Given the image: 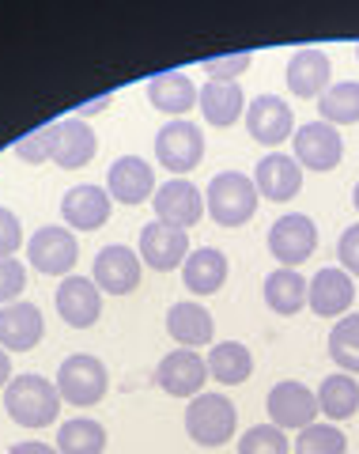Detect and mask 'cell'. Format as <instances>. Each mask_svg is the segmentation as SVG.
<instances>
[{"instance_id": "38", "label": "cell", "mask_w": 359, "mask_h": 454, "mask_svg": "<svg viewBox=\"0 0 359 454\" xmlns=\"http://www.w3.org/2000/svg\"><path fill=\"white\" fill-rule=\"evenodd\" d=\"M23 247V223L12 208L0 205V258H12Z\"/></svg>"}, {"instance_id": "22", "label": "cell", "mask_w": 359, "mask_h": 454, "mask_svg": "<svg viewBox=\"0 0 359 454\" xmlns=\"http://www.w3.org/2000/svg\"><path fill=\"white\" fill-rule=\"evenodd\" d=\"M110 193L103 186H72L61 201V216L76 231H98L110 220Z\"/></svg>"}, {"instance_id": "44", "label": "cell", "mask_w": 359, "mask_h": 454, "mask_svg": "<svg viewBox=\"0 0 359 454\" xmlns=\"http://www.w3.org/2000/svg\"><path fill=\"white\" fill-rule=\"evenodd\" d=\"M355 57H359V46H355Z\"/></svg>"}, {"instance_id": "14", "label": "cell", "mask_w": 359, "mask_h": 454, "mask_svg": "<svg viewBox=\"0 0 359 454\" xmlns=\"http://www.w3.org/2000/svg\"><path fill=\"white\" fill-rule=\"evenodd\" d=\"M246 129H250V137L257 140V145H265V148L284 145V140L295 137L292 106L277 95H257L246 106Z\"/></svg>"}, {"instance_id": "8", "label": "cell", "mask_w": 359, "mask_h": 454, "mask_svg": "<svg viewBox=\"0 0 359 454\" xmlns=\"http://www.w3.org/2000/svg\"><path fill=\"white\" fill-rule=\"evenodd\" d=\"M76 258H80V247L68 227L50 223V227H38V231L27 239V262L46 277H68Z\"/></svg>"}, {"instance_id": "3", "label": "cell", "mask_w": 359, "mask_h": 454, "mask_svg": "<svg viewBox=\"0 0 359 454\" xmlns=\"http://www.w3.org/2000/svg\"><path fill=\"white\" fill-rule=\"evenodd\" d=\"M106 387H110L106 364L98 356H91V352H76V356H68L61 367H57V394H61V402L76 405V409L103 402Z\"/></svg>"}, {"instance_id": "9", "label": "cell", "mask_w": 359, "mask_h": 454, "mask_svg": "<svg viewBox=\"0 0 359 454\" xmlns=\"http://www.w3.org/2000/svg\"><path fill=\"white\" fill-rule=\"evenodd\" d=\"M137 254H140V262H148V269H155V273H170V269L185 265V258H190V231L170 227L163 220L144 223Z\"/></svg>"}, {"instance_id": "43", "label": "cell", "mask_w": 359, "mask_h": 454, "mask_svg": "<svg viewBox=\"0 0 359 454\" xmlns=\"http://www.w3.org/2000/svg\"><path fill=\"white\" fill-rule=\"evenodd\" d=\"M352 201H355V208H359V182H355V190H352Z\"/></svg>"}, {"instance_id": "7", "label": "cell", "mask_w": 359, "mask_h": 454, "mask_svg": "<svg viewBox=\"0 0 359 454\" xmlns=\"http://www.w3.org/2000/svg\"><path fill=\"white\" fill-rule=\"evenodd\" d=\"M318 250V227L303 212H287L269 227V254L280 262V269L303 265Z\"/></svg>"}, {"instance_id": "26", "label": "cell", "mask_w": 359, "mask_h": 454, "mask_svg": "<svg viewBox=\"0 0 359 454\" xmlns=\"http://www.w3.org/2000/svg\"><path fill=\"white\" fill-rule=\"evenodd\" d=\"M167 333L178 340L182 348H200L215 337V322L200 303H175L167 310Z\"/></svg>"}, {"instance_id": "10", "label": "cell", "mask_w": 359, "mask_h": 454, "mask_svg": "<svg viewBox=\"0 0 359 454\" xmlns=\"http://www.w3.org/2000/svg\"><path fill=\"white\" fill-rule=\"evenodd\" d=\"M155 167H148V160L140 155H121L113 160L110 170H106V193L110 201H118L125 208H137L144 205L148 197H155Z\"/></svg>"}, {"instance_id": "31", "label": "cell", "mask_w": 359, "mask_h": 454, "mask_svg": "<svg viewBox=\"0 0 359 454\" xmlns=\"http://www.w3.org/2000/svg\"><path fill=\"white\" fill-rule=\"evenodd\" d=\"M318 110H322V121L337 125H355L359 121V80H340V83H329V91L318 98Z\"/></svg>"}, {"instance_id": "25", "label": "cell", "mask_w": 359, "mask_h": 454, "mask_svg": "<svg viewBox=\"0 0 359 454\" xmlns=\"http://www.w3.org/2000/svg\"><path fill=\"white\" fill-rule=\"evenodd\" d=\"M182 280L193 295H215L227 280V258L215 247H197L182 265Z\"/></svg>"}, {"instance_id": "2", "label": "cell", "mask_w": 359, "mask_h": 454, "mask_svg": "<svg viewBox=\"0 0 359 454\" xmlns=\"http://www.w3.org/2000/svg\"><path fill=\"white\" fill-rule=\"evenodd\" d=\"M257 201H261V193L242 170H220L208 182V216L220 227H242L246 220H254Z\"/></svg>"}, {"instance_id": "13", "label": "cell", "mask_w": 359, "mask_h": 454, "mask_svg": "<svg viewBox=\"0 0 359 454\" xmlns=\"http://www.w3.org/2000/svg\"><path fill=\"white\" fill-rule=\"evenodd\" d=\"M53 303H57V315H61L72 330H91L98 315H103V292H98V284L88 277H65L53 295Z\"/></svg>"}, {"instance_id": "32", "label": "cell", "mask_w": 359, "mask_h": 454, "mask_svg": "<svg viewBox=\"0 0 359 454\" xmlns=\"http://www.w3.org/2000/svg\"><path fill=\"white\" fill-rule=\"evenodd\" d=\"M329 356L344 375L359 372V315H344L329 330Z\"/></svg>"}, {"instance_id": "42", "label": "cell", "mask_w": 359, "mask_h": 454, "mask_svg": "<svg viewBox=\"0 0 359 454\" xmlns=\"http://www.w3.org/2000/svg\"><path fill=\"white\" fill-rule=\"evenodd\" d=\"M8 382H12V356L0 348V387H8Z\"/></svg>"}, {"instance_id": "18", "label": "cell", "mask_w": 359, "mask_h": 454, "mask_svg": "<svg viewBox=\"0 0 359 454\" xmlns=\"http://www.w3.org/2000/svg\"><path fill=\"white\" fill-rule=\"evenodd\" d=\"M355 300V280L344 269H318L307 288V303L318 318H340Z\"/></svg>"}, {"instance_id": "29", "label": "cell", "mask_w": 359, "mask_h": 454, "mask_svg": "<svg viewBox=\"0 0 359 454\" xmlns=\"http://www.w3.org/2000/svg\"><path fill=\"white\" fill-rule=\"evenodd\" d=\"M318 409L329 417V420H348L359 413V382L352 375H329L322 379V387H318Z\"/></svg>"}, {"instance_id": "41", "label": "cell", "mask_w": 359, "mask_h": 454, "mask_svg": "<svg viewBox=\"0 0 359 454\" xmlns=\"http://www.w3.org/2000/svg\"><path fill=\"white\" fill-rule=\"evenodd\" d=\"M110 106V95H98V98H91V103H83V106H76V118L80 121H88L91 114H98V110H106Z\"/></svg>"}, {"instance_id": "6", "label": "cell", "mask_w": 359, "mask_h": 454, "mask_svg": "<svg viewBox=\"0 0 359 454\" xmlns=\"http://www.w3.org/2000/svg\"><path fill=\"white\" fill-rule=\"evenodd\" d=\"M265 409H269V420L277 424L280 432H292V428L303 432L322 413L318 394H314L310 387H303V382H295V379L277 382V387L269 390V397H265Z\"/></svg>"}, {"instance_id": "1", "label": "cell", "mask_w": 359, "mask_h": 454, "mask_svg": "<svg viewBox=\"0 0 359 454\" xmlns=\"http://www.w3.org/2000/svg\"><path fill=\"white\" fill-rule=\"evenodd\" d=\"M4 409L20 428H50L61 409V394L42 375H16L4 387Z\"/></svg>"}, {"instance_id": "16", "label": "cell", "mask_w": 359, "mask_h": 454, "mask_svg": "<svg viewBox=\"0 0 359 454\" xmlns=\"http://www.w3.org/2000/svg\"><path fill=\"white\" fill-rule=\"evenodd\" d=\"M208 379V364L197 356L193 348H175L167 352V356L160 360V367H155V382L170 394V397H193L200 394V387H205Z\"/></svg>"}, {"instance_id": "20", "label": "cell", "mask_w": 359, "mask_h": 454, "mask_svg": "<svg viewBox=\"0 0 359 454\" xmlns=\"http://www.w3.org/2000/svg\"><path fill=\"white\" fill-rule=\"evenodd\" d=\"M42 310L35 303H8L0 307V348L4 352H31L42 340Z\"/></svg>"}, {"instance_id": "19", "label": "cell", "mask_w": 359, "mask_h": 454, "mask_svg": "<svg viewBox=\"0 0 359 454\" xmlns=\"http://www.w3.org/2000/svg\"><path fill=\"white\" fill-rule=\"evenodd\" d=\"M254 186L269 201H292L303 190V167L295 163V155L284 152H269L261 163L254 167Z\"/></svg>"}, {"instance_id": "34", "label": "cell", "mask_w": 359, "mask_h": 454, "mask_svg": "<svg viewBox=\"0 0 359 454\" xmlns=\"http://www.w3.org/2000/svg\"><path fill=\"white\" fill-rule=\"evenodd\" d=\"M292 443L277 424H254V428L238 439V454H287Z\"/></svg>"}, {"instance_id": "4", "label": "cell", "mask_w": 359, "mask_h": 454, "mask_svg": "<svg viewBox=\"0 0 359 454\" xmlns=\"http://www.w3.org/2000/svg\"><path fill=\"white\" fill-rule=\"evenodd\" d=\"M235 424H238V413L231 397L223 394H197L185 405V432L200 447H223L235 435Z\"/></svg>"}, {"instance_id": "35", "label": "cell", "mask_w": 359, "mask_h": 454, "mask_svg": "<svg viewBox=\"0 0 359 454\" xmlns=\"http://www.w3.org/2000/svg\"><path fill=\"white\" fill-rule=\"evenodd\" d=\"M12 152H16L23 163H31V167L46 163L50 155H53V121H50V125H42V129H35V133L20 137V140H16V148H12Z\"/></svg>"}, {"instance_id": "30", "label": "cell", "mask_w": 359, "mask_h": 454, "mask_svg": "<svg viewBox=\"0 0 359 454\" xmlns=\"http://www.w3.org/2000/svg\"><path fill=\"white\" fill-rule=\"evenodd\" d=\"M57 450L61 454H103L106 428L91 417H72L57 428Z\"/></svg>"}, {"instance_id": "39", "label": "cell", "mask_w": 359, "mask_h": 454, "mask_svg": "<svg viewBox=\"0 0 359 454\" xmlns=\"http://www.w3.org/2000/svg\"><path fill=\"white\" fill-rule=\"evenodd\" d=\"M337 258H340V269H344V273H348V277H359V223L348 227V231L340 235Z\"/></svg>"}, {"instance_id": "28", "label": "cell", "mask_w": 359, "mask_h": 454, "mask_svg": "<svg viewBox=\"0 0 359 454\" xmlns=\"http://www.w3.org/2000/svg\"><path fill=\"white\" fill-rule=\"evenodd\" d=\"M307 288L310 280H303L299 269H277V273L265 277V303L277 315H299L307 303Z\"/></svg>"}, {"instance_id": "40", "label": "cell", "mask_w": 359, "mask_h": 454, "mask_svg": "<svg viewBox=\"0 0 359 454\" xmlns=\"http://www.w3.org/2000/svg\"><path fill=\"white\" fill-rule=\"evenodd\" d=\"M8 454H61L57 447H46V443H38V439H27V443H16Z\"/></svg>"}, {"instance_id": "15", "label": "cell", "mask_w": 359, "mask_h": 454, "mask_svg": "<svg viewBox=\"0 0 359 454\" xmlns=\"http://www.w3.org/2000/svg\"><path fill=\"white\" fill-rule=\"evenodd\" d=\"M292 145H295V163L310 167V170H333L340 163V155H344V140L329 121L299 125Z\"/></svg>"}, {"instance_id": "36", "label": "cell", "mask_w": 359, "mask_h": 454, "mask_svg": "<svg viewBox=\"0 0 359 454\" xmlns=\"http://www.w3.org/2000/svg\"><path fill=\"white\" fill-rule=\"evenodd\" d=\"M250 61H254V53L208 57V61H205V73H208V80H215V83H238V76L250 68Z\"/></svg>"}, {"instance_id": "12", "label": "cell", "mask_w": 359, "mask_h": 454, "mask_svg": "<svg viewBox=\"0 0 359 454\" xmlns=\"http://www.w3.org/2000/svg\"><path fill=\"white\" fill-rule=\"evenodd\" d=\"M140 254L129 250L121 243H110L95 254V269H91V280L98 284V292H110V295H129L140 284Z\"/></svg>"}, {"instance_id": "5", "label": "cell", "mask_w": 359, "mask_h": 454, "mask_svg": "<svg viewBox=\"0 0 359 454\" xmlns=\"http://www.w3.org/2000/svg\"><path fill=\"white\" fill-rule=\"evenodd\" d=\"M155 160L160 167H167L175 178L190 175L193 167H200L205 160V137H200V125L185 121V118H170L160 133H155Z\"/></svg>"}, {"instance_id": "17", "label": "cell", "mask_w": 359, "mask_h": 454, "mask_svg": "<svg viewBox=\"0 0 359 454\" xmlns=\"http://www.w3.org/2000/svg\"><path fill=\"white\" fill-rule=\"evenodd\" d=\"M98 152V137L88 121L80 118H65V121H53V155L50 163H57L61 170H80L95 160Z\"/></svg>"}, {"instance_id": "11", "label": "cell", "mask_w": 359, "mask_h": 454, "mask_svg": "<svg viewBox=\"0 0 359 454\" xmlns=\"http://www.w3.org/2000/svg\"><path fill=\"white\" fill-rule=\"evenodd\" d=\"M152 208H155V216H160L163 223L190 231V227L205 216V193H200L190 178H170V182H163V186L155 190Z\"/></svg>"}, {"instance_id": "24", "label": "cell", "mask_w": 359, "mask_h": 454, "mask_svg": "<svg viewBox=\"0 0 359 454\" xmlns=\"http://www.w3.org/2000/svg\"><path fill=\"white\" fill-rule=\"evenodd\" d=\"M197 95H200V88L185 73H160L148 83V103L155 110L170 114V118H185V114L197 106Z\"/></svg>"}, {"instance_id": "23", "label": "cell", "mask_w": 359, "mask_h": 454, "mask_svg": "<svg viewBox=\"0 0 359 454\" xmlns=\"http://www.w3.org/2000/svg\"><path fill=\"white\" fill-rule=\"evenodd\" d=\"M197 106L205 114V121L215 125V129H227V125H235L242 114H246V95H242L238 83H215L208 80L205 88L197 95Z\"/></svg>"}, {"instance_id": "33", "label": "cell", "mask_w": 359, "mask_h": 454, "mask_svg": "<svg viewBox=\"0 0 359 454\" xmlns=\"http://www.w3.org/2000/svg\"><path fill=\"white\" fill-rule=\"evenodd\" d=\"M344 450H348V439L329 420L325 424L314 420L310 428H303L295 439V454H344Z\"/></svg>"}, {"instance_id": "21", "label": "cell", "mask_w": 359, "mask_h": 454, "mask_svg": "<svg viewBox=\"0 0 359 454\" xmlns=\"http://www.w3.org/2000/svg\"><path fill=\"white\" fill-rule=\"evenodd\" d=\"M329 76H333V61L325 50H299L287 61V88L299 98H322L329 91Z\"/></svg>"}, {"instance_id": "37", "label": "cell", "mask_w": 359, "mask_h": 454, "mask_svg": "<svg viewBox=\"0 0 359 454\" xmlns=\"http://www.w3.org/2000/svg\"><path fill=\"white\" fill-rule=\"evenodd\" d=\"M27 288V269L20 258H0V307L20 303V295Z\"/></svg>"}, {"instance_id": "27", "label": "cell", "mask_w": 359, "mask_h": 454, "mask_svg": "<svg viewBox=\"0 0 359 454\" xmlns=\"http://www.w3.org/2000/svg\"><path fill=\"white\" fill-rule=\"evenodd\" d=\"M205 364H208V375L215 382H223V387H242L254 375V356L242 340H220V345H212Z\"/></svg>"}]
</instances>
